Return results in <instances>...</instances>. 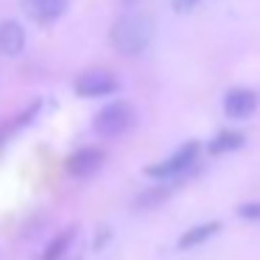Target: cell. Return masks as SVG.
<instances>
[{
	"label": "cell",
	"mask_w": 260,
	"mask_h": 260,
	"mask_svg": "<svg viewBox=\"0 0 260 260\" xmlns=\"http://www.w3.org/2000/svg\"><path fill=\"white\" fill-rule=\"evenodd\" d=\"M154 40V25L143 14H123L120 20H115L112 31H109V42L118 53L123 56H140Z\"/></svg>",
	"instance_id": "6da1fadb"
},
{
	"label": "cell",
	"mask_w": 260,
	"mask_h": 260,
	"mask_svg": "<svg viewBox=\"0 0 260 260\" xmlns=\"http://www.w3.org/2000/svg\"><path fill=\"white\" fill-rule=\"evenodd\" d=\"M199 151H202V146H199L196 140H187L182 143L179 148H176L171 157H165L162 162H154L146 168V176H151V179H176V176L187 174V171L196 165L199 159Z\"/></svg>",
	"instance_id": "7a4b0ae2"
},
{
	"label": "cell",
	"mask_w": 260,
	"mask_h": 260,
	"mask_svg": "<svg viewBox=\"0 0 260 260\" xmlns=\"http://www.w3.org/2000/svg\"><path fill=\"white\" fill-rule=\"evenodd\" d=\"M135 107L129 101H112L92 118V129L101 137H118L135 126Z\"/></svg>",
	"instance_id": "3957f363"
},
{
	"label": "cell",
	"mask_w": 260,
	"mask_h": 260,
	"mask_svg": "<svg viewBox=\"0 0 260 260\" xmlns=\"http://www.w3.org/2000/svg\"><path fill=\"white\" fill-rule=\"evenodd\" d=\"M73 90L81 98H107V95H115L120 90V84L107 70H87L73 81Z\"/></svg>",
	"instance_id": "277c9868"
},
{
	"label": "cell",
	"mask_w": 260,
	"mask_h": 260,
	"mask_svg": "<svg viewBox=\"0 0 260 260\" xmlns=\"http://www.w3.org/2000/svg\"><path fill=\"white\" fill-rule=\"evenodd\" d=\"M104 159H107V154H104L101 148L87 146V148H79V151L70 154L68 162H64V168H68V174L73 176V179H90L92 174L101 171Z\"/></svg>",
	"instance_id": "5b68a950"
},
{
	"label": "cell",
	"mask_w": 260,
	"mask_h": 260,
	"mask_svg": "<svg viewBox=\"0 0 260 260\" xmlns=\"http://www.w3.org/2000/svg\"><path fill=\"white\" fill-rule=\"evenodd\" d=\"M257 109V92L249 87H235L224 95V115L232 120H246Z\"/></svg>",
	"instance_id": "8992f818"
},
{
	"label": "cell",
	"mask_w": 260,
	"mask_h": 260,
	"mask_svg": "<svg viewBox=\"0 0 260 260\" xmlns=\"http://www.w3.org/2000/svg\"><path fill=\"white\" fill-rule=\"evenodd\" d=\"M70 0H23V12L28 14L34 23L48 25L53 20H59L64 14Z\"/></svg>",
	"instance_id": "52a82bcc"
},
{
	"label": "cell",
	"mask_w": 260,
	"mask_h": 260,
	"mask_svg": "<svg viewBox=\"0 0 260 260\" xmlns=\"http://www.w3.org/2000/svg\"><path fill=\"white\" fill-rule=\"evenodd\" d=\"M25 51V28L17 20L0 23V53L3 56H20Z\"/></svg>",
	"instance_id": "ba28073f"
},
{
	"label": "cell",
	"mask_w": 260,
	"mask_h": 260,
	"mask_svg": "<svg viewBox=\"0 0 260 260\" xmlns=\"http://www.w3.org/2000/svg\"><path fill=\"white\" fill-rule=\"evenodd\" d=\"M215 232H221V221H204V224H196V226H190L187 232H182L176 249H179V252L196 249V246H202V243H207Z\"/></svg>",
	"instance_id": "9c48e42d"
},
{
	"label": "cell",
	"mask_w": 260,
	"mask_h": 260,
	"mask_svg": "<svg viewBox=\"0 0 260 260\" xmlns=\"http://www.w3.org/2000/svg\"><path fill=\"white\" fill-rule=\"evenodd\" d=\"M243 143H246V137H243L241 132H235V129H221L218 135H215L213 140L207 143V151L218 157V154H230V151L243 148Z\"/></svg>",
	"instance_id": "30bf717a"
},
{
	"label": "cell",
	"mask_w": 260,
	"mask_h": 260,
	"mask_svg": "<svg viewBox=\"0 0 260 260\" xmlns=\"http://www.w3.org/2000/svg\"><path fill=\"white\" fill-rule=\"evenodd\" d=\"M76 235H79V230H76V226H68V230H62V232H59V235L45 246V252L40 254V260H62V254L70 249V243L76 241Z\"/></svg>",
	"instance_id": "8fae6325"
},
{
	"label": "cell",
	"mask_w": 260,
	"mask_h": 260,
	"mask_svg": "<svg viewBox=\"0 0 260 260\" xmlns=\"http://www.w3.org/2000/svg\"><path fill=\"white\" fill-rule=\"evenodd\" d=\"M168 196H171V187H154V190L143 193V196L137 199V207H140V210H146V207H157V204H162Z\"/></svg>",
	"instance_id": "7c38bea8"
},
{
	"label": "cell",
	"mask_w": 260,
	"mask_h": 260,
	"mask_svg": "<svg viewBox=\"0 0 260 260\" xmlns=\"http://www.w3.org/2000/svg\"><path fill=\"white\" fill-rule=\"evenodd\" d=\"M238 215L246 221H260V202H249V204H241L238 207Z\"/></svg>",
	"instance_id": "4fadbf2b"
},
{
	"label": "cell",
	"mask_w": 260,
	"mask_h": 260,
	"mask_svg": "<svg viewBox=\"0 0 260 260\" xmlns=\"http://www.w3.org/2000/svg\"><path fill=\"white\" fill-rule=\"evenodd\" d=\"M174 3V12H179V14H187V12H193V9L202 3V0H171Z\"/></svg>",
	"instance_id": "5bb4252c"
},
{
	"label": "cell",
	"mask_w": 260,
	"mask_h": 260,
	"mask_svg": "<svg viewBox=\"0 0 260 260\" xmlns=\"http://www.w3.org/2000/svg\"><path fill=\"white\" fill-rule=\"evenodd\" d=\"M135 3H137V0H126V6H135Z\"/></svg>",
	"instance_id": "9a60e30c"
}]
</instances>
